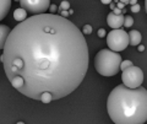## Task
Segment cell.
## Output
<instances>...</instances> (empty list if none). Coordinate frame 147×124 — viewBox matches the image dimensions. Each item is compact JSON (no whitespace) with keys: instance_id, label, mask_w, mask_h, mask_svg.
I'll return each instance as SVG.
<instances>
[{"instance_id":"obj_1","label":"cell","mask_w":147,"mask_h":124,"mask_svg":"<svg viewBox=\"0 0 147 124\" xmlns=\"http://www.w3.org/2000/svg\"><path fill=\"white\" fill-rule=\"evenodd\" d=\"M0 60L12 87L32 100L74 92L88 69L87 42L74 22L55 15L27 17L10 31Z\"/></svg>"},{"instance_id":"obj_11","label":"cell","mask_w":147,"mask_h":124,"mask_svg":"<svg viewBox=\"0 0 147 124\" xmlns=\"http://www.w3.org/2000/svg\"><path fill=\"white\" fill-rule=\"evenodd\" d=\"M13 19H15L18 24H20V22H24L27 19V12L24 10V9L18 7L13 11Z\"/></svg>"},{"instance_id":"obj_24","label":"cell","mask_w":147,"mask_h":124,"mask_svg":"<svg viewBox=\"0 0 147 124\" xmlns=\"http://www.w3.org/2000/svg\"><path fill=\"white\" fill-rule=\"evenodd\" d=\"M16 124H25V123H24V122H17Z\"/></svg>"},{"instance_id":"obj_20","label":"cell","mask_w":147,"mask_h":124,"mask_svg":"<svg viewBox=\"0 0 147 124\" xmlns=\"http://www.w3.org/2000/svg\"><path fill=\"white\" fill-rule=\"evenodd\" d=\"M144 49H145V47H144V45L139 44V50H140V52H142V50H144Z\"/></svg>"},{"instance_id":"obj_17","label":"cell","mask_w":147,"mask_h":124,"mask_svg":"<svg viewBox=\"0 0 147 124\" xmlns=\"http://www.w3.org/2000/svg\"><path fill=\"white\" fill-rule=\"evenodd\" d=\"M48 10L50 11V14H54V12H57V10H58V7L54 5V4H50V6H49V9Z\"/></svg>"},{"instance_id":"obj_2","label":"cell","mask_w":147,"mask_h":124,"mask_svg":"<svg viewBox=\"0 0 147 124\" xmlns=\"http://www.w3.org/2000/svg\"><path fill=\"white\" fill-rule=\"evenodd\" d=\"M107 111L114 124H145L147 119V90L118 85L108 96Z\"/></svg>"},{"instance_id":"obj_18","label":"cell","mask_w":147,"mask_h":124,"mask_svg":"<svg viewBox=\"0 0 147 124\" xmlns=\"http://www.w3.org/2000/svg\"><path fill=\"white\" fill-rule=\"evenodd\" d=\"M104 36H105V30L104 28H99L98 30V37L102 38V37H104Z\"/></svg>"},{"instance_id":"obj_19","label":"cell","mask_w":147,"mask_h":124,"mask_svg":"<svg viewBox=\"0 0 147 124\" xmlns=\"http://www.w3.org/2000/svg\"><path fill=\"white\" fill-rule=\"evenodd\" d=\"M124 6H125V4H124V1H119L117 4V9H119V10H121V9H124Z\"/></svg>"},{"instance_id":"obj_5","label":"cell","mask_w":147,"mask_h":124,"mask_svg":"<svg viewBox=\"0 0 147 124\" xmlns=\"http://www.w3.org/2000/svg\"><path fill=\"white\" fill-rule=\"evenodd\" d=\"M121 80L123 85L127 89H139L144 82V73L139 66H129L125 70H123Z\"/></svg>"},{"instance_id":"obj_6","label":"cell","mask_w":147,"mask_h":124,"mask_svg":"<svg viewBox=\"0 0 147 124\" xmlns=\"http://www.w3.org/2000/svg\"><path fill=\"white\" fill-rule=\"evenodd\" d=\"M21 9L27 12H33L34 15H40L45 14V11L50 6L49 0H21L20 1Z\"/></svg>"},{"instance_id":"obj_21","label":"cell","mask_w":147,"mask_h":124,"mask_svg":"<svg viewBox=\"0 0 147 124\" xmlns=\"http://www.w3.org/2000/svg\"><path fill=\"white\" fill-rule=\"evenodd\" d=\"M102 3H103V4H110L112 1H110V0H102Z\"/></svg>"},{"instance_id":"obj_13","label":"cell","mask_w":147,"mask_h":124,"mask_svg":"<svg viewBox=\"0 0 147 124\" xmlns=\"http://www.w3.org/2000/svg\"><path fill=\"white\" fill-rule=\"evenodd\" d=\"M129 66H132V62L131 60H124L120 63V66H119V70H125V69H127Z\"/></svg>"},{"instance_id":"obj_9","label":"cell","mask_w":147,"mask_h":124,"mask_svg":"<svg viewBox=\"0 0 147 124\" xmlns=\"http://www.w3.org/2000/svg\"><path fill=\"white\" fill-rule=\"evenodd\" d=\"M10 28L6 26V25H0V49L4 48L5 45V42H6V38L9 33H10Z\"/></svg>"},{"instance_id":"obj_3","label":"cell","mask_w":147,"mask_h":124,"mask_svg":"<svg viewBox=\"0 0 147 124\" xmlns=\"http://www.w3.org/2000/svg\"><path fill=\"white\" fill-rule=\"evenodd\" d=\"M121 63V57L119 53L112 52L109 49H102L94 58V68L102 76H114L118 74Z\"/></svg>"},{"instance_id":"obj_22","label":"cell","mask_w":147,"mask_h":124,"mask_svg":"<svg viewBox=\"0 0 147 124\" xmlns=\"http://www.w3.org/2000/svg\"><path fill=\"white\" fill-rule=\"evenodd\" d=\"M114 7H115V4H114V3L112 1V3H110V9H112V10H113Z\"/></svg>"},{"instance_id":"obj_12","label":"cell","mask_w":147,"mask_h":124,"mask_svg":"<svg viewBox=\"0 0 147 124\" xmlns=\"http://www.w3.org/2000/svg\"><path fill=\"white\" fill-rule=\"evenodd\" d=\"M132 24H134V19H132V16L130 15H126V16H124V26L126 27V28H129V27H131Z\"/></svg>"},{"instance_id":"obj_8","label":"cell","mask_w":147,"mask_h":124,"mask_svg":"<svg viewBox=\"0 0 147 124\" xmlns=\"http://www.w3.org/2000/svg\"><path fill=\"white\" fill-rule=\"evenodd\" d=\"M127 36H129V44L131 45H139L141 43V39H142V36L139 31L136 30H132L130 32H127Z\"/></svg>"},{"instance_id":"obj_23","label":"cell","mask_w":147,"mask_h":124,"mask_svg":"<svg viewBox=\"0 0 147 124\" xmlns=\"http://www.w3.org/2000/svg\"><path fill=\"white\" fill-rule=\"evenodd\" d=\"M129 3H130L131 5H135V4H137V1H136V0H132V1H129Z\"/></svg>"},{"instance_id":"obj_7","label":"cell","mask_w":147,"mask_h":124,"mask_svg":"<svg viewBox=\"0 0 147 124\" xmlns=\"http://www.w3.org/2000/svg\"><path fill=\"white\" fill-rule=\"evenodd\" d=\"M107 24L112 30H119L124 24V16L121 15H114L113 12H110L107 16Z\"/></svg>"},{"instance_id":"obj_4","label":"cell","mask_w":147,"mask_h":124,"mask_svg":"<svg viewBox=\"0 0 147 124\" xmlns=\"http://www.w3.org/2000/svg\"><path fill=\"white\" fill-rule=\"evenodd\" d=\"M107 44L109 47V50L115 52V53L126 49V47L129 45L127 32L121 28L112 30L107 36Z\"/></svg>"},{"instance_id":"obj_14","label":"cell","mask_w":147,"mask_h":124,"mask_svg":"<svg viewBox=\"0 0 147 124\" xmlns=\"http://www.w3.org/2000/svg\"><path fill=\"white\" fill-rule=\"evenodd\" d=\"M70 9V3L69 1H63L60 4V6H59V11H66Z\"/></svg>"},{"instance_id":"obj_16","label":"cell","mask_w":147,"mask_h":124,"mask_svg":"<svg viewBox=\"0 0 147 124\" xmlns=\"http://www.w3.org/2000/svg\"><path fill=\"white\" fill-rule=\"evenodd\" d=\"M140 5L139 4H135V5H132V7H131V12H139L140 11Z\"/></svg>"},{"instance_id":"obj_10","label":"cell","mask_w":147,"mask_h":124,"mask_svg":"<svg viewBox=\"0 0 147 124\" xmlns=\"http://www.w3.org/2000/svg\"><path fill=\"white\" fill-rule=\"evenodd\" d=\"M10 7H11L10 0H0V21L7 15Z\"/></svg>"},{"instance_id":"obj_15","label":"cell","mask_w":147,"mask_h":124,"mask_svg":"<svg viewBox=\"0 0 147 124\" xmlns=\"http://www.w3.org/2000/svg\"><path fill=\"white\" fill-rule=\"evenodd\" d=\"M81 32H82V35H91L92 33V26L91 25H85Z\"/></svg>"}]
</instances>
